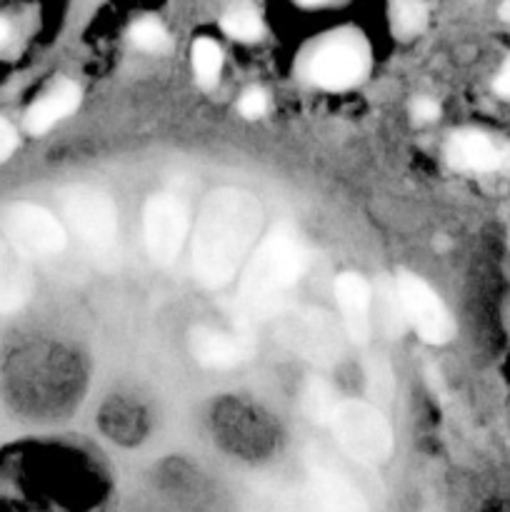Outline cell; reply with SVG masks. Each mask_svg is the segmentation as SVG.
Returning a JSON list of instances; mask_svg holds the SVG:
<instances>
[{
	"label": "cell",
	"mask_w": 510,
	"mask_h": 512,
	"mask_svg": "<svg viewBox=\"0 0 510 512\" xmlns=\"http://www.w3.org/2000/svg\"><path fill=\"white\" fill-rule=\"evenodd\" d=\"M263 208L245 190L223 188L208 195L195 228L193 268L208 288H223L258 238Z\"/></svg>",
	"instance_id": "6da1fadb"
},
{
	"label": "cell",
	"mask_w": 510,
	"mask_h": 512,
	"mask_svg": "<svg viewBox=\"0 0 510 512\" xmlns=\"http://www.w3.org/2000/svg\"><path fill=\"white\" fill-rule=\"evenodd\" d=\"M305 270V248L295 230L275 228L255 250L240 280L238 303L248 318H273Z\"/></svg>",
	"instance_id": "7a4b0ae2"
},
{
	"label": "cell",
	"mask_w": 510,
	"mask_h": 512,
	"mask_svg": "<svg viewBox=\"0 0 510 512\" xmlns=\"http://www.w3.org/2000/svg\"><path fill=\"white\" fill-rule=\"evenodd\" d=\"M340 448L360 463H383L393 453V430L378 408L358 400H340L330 415Z\"/></svg>",
	"instance_id": "3957f363"
},
{
	"label": "cell",
	"mask_w": 510,
	"mask_h": 512,
	"mask_svg": "<svg viewBox=\"0 0 510 512\" xmlns=\"http://www.w3.org/2000/svg\"><path fill=\"white\" fill-rule=\"evenodd\" d=\"M63 213L78 238L93 250H108L118 238V210L100 190L75 185L63 195Z\"/></svg>",
	"instance_id": "277c9868"
},
{
	"label": "cell",
	"mask_w": 510,
	"mask_h": 512,
	"mask_svg": "<svg viewBox=\"0 0 510 512\" xmlns=\"http://www.w3.org/2000/svg\"><path fill=\"white\" fill-rule=\"evenodd\" d=\"M3 235L25 258H45L65 248L63 225L33 203H15L5 210Z\"/></svg>",
	"instance_id": "5b68a950"
},
{
	"label": "cell",
	"mask_w": 510,
	"mask_h": 512,
	"mask_svg": "<svg viewBox=\"0 0 510 512\" xmlns=\"http://www.w3.org/2000/svg\"><path fill=\"white\" fill-rule=\"evenodd\" d=\"M398 293L400 313L415 328V333L430 345H443L453 338L455 325L450 318L448 308L443 300L430 290L428 283L418 278V275L403 273L395 285Z\"/></svg>",
	"instance_id": "8992f818"
},
{
	"label": "cell",
	"mask_w": 510,
	"mask_h": 512,
	"mask_svg": "<svg viewBox=\"0 0 510 512\" xmlns=\"http://www.w3.org/2000/svg\"><path fill=\"white\" fill-rule=\"evenodd\" d=\"M145 248L153 263L170 265L188 235V210L173 195H153L143 213Z\"/></svg>",
	"instance_id": "52a82bcc"
},
{
	"label": "cell",
	"mask_w": 510,
	"mask_h": 512,
	"mask_svg": "<svg viewBox=\"0 0 510 512\" xmlns=\"http://www.w3.org/2000/svg\"><path fill=\"white\" fill-rule=\"evenodd\" d=\"M368 70V53L358 40H333L310 60V80L320 88L345 90L358 83Z\"/></svg>",
	"instance_id": "ba28073f"
},
{
	"label": "cell",
	"mask_w": 510,
	"mask_h": 512,
	"mask_svg": "<svg viewBox=\"0 0 510 512\" xmlns=\"http://www.w3.org/2000/svg\"><path fill=\"white\" fill-rule=\"evenodd\" d=\"M305 512H368V505L348 478L318 468L305 485Z\"/></svg>",
	"instance_id": "9c48e42d"
},
{
	"label": "cell",
	"mask_w": 510,
	"mask_h": 512,
	"mask_svg": "<svg viewBox=\"0 0 510 512\" xmlns=\"http://www.w3.org/2000/svg\"><path fill=\"white\" fill-rule=\"evenodd\" d=\"M445 155L453 168L473 173H490L503 165V150L480 130H458L450 135Z\"/></svg>",
	"instance_id": "30bf717a"
},
{
	"label": "cell",
	"mask_w": 510,
	"mask_h": 512,
	"mask_svg": "<svg viewBox=\"0 0 510 512\" xmlns=\"http://www.w3.org/2000/svg\"><path fill=\"white\" fill-rule=\"evenodd\" d=\"M33 293V273L20 250L0 235V313H13L28 303Z\"/></svg>",
	"instance_id": "8fae6325"
},
{
	"label": "cell",
	"mask_w": 510,
	"mask_h": 512,
	"mask_svg": "<svg viewBox=\"0 0 510 512\" xmlns=\"http://www.w3.org/2000/svg\"><path fill=\"white\" fill-rule=\"evenodd\" d=\"M335 298H338L340 313H343L345 333L353 340L363 343L370 333V285L363 275L343 273L335 280Z\"/></svg>",
	"instance_id": "7c38bea8"
},
{
	"label": "cell",
	"mask_w": 510,
	"mask_h": 512,
	"mask_svg": "<svg viewBox=\"0 0 510 512\" xmlns=\"http://www.w3.org/2000/svg\"><path fill=\"white\" fill-rule=\"evenodd\" d=\"M190 350H193L195 360L208 368H230V365L240 363L248 358L250 348L245 345L243 338L230 333H220L213 328H198L190 335Z\"/></svg>",
	"instance_id": "4fadbf2b"
},
{
	"label": "cell",
	"mask_w": 510,
	"mask_h": 512,
	"mask_svg": "<svg viewBox=\"0 0 510 512\" xmlns=\"http://www.w3.org/2000/svg\"><path fill=\"white\" fill-rule=\"evenodd\" d=\"M285 338L290 340L298 353L308 355L310 360L330 358L333 353H338V343H335V333L328 323L320 320V315H298V318H288L283 330Z\"/></svg>",
	"instance_id": "5bb4252c"
},
{
	"label": "cell",
	"mask_w": 510,
	"mask_h": 512,
	"mask_svg": "<svg viewBox=\"0 0 510 512\" xmlns=\"http://www.w3.org/2000/svg\"><path fill=\"white\" fill-rule=\"evenodd\" d=\"M80 103V88L73 83H60L58 88H53L50 93H45L38 103H33V108L25 115V128L28 133L40 135L45 130L53 128L58 120H63L65 115L73 113Z\"/></svg>",
	"instance_id": "9a60e30c"
},
{
	"label": "cell",
	"mask_w": 510,
	"mask_h": 512,
	"mask_svg": "<svg viewBox=\"0 0 510 512\" xmlns=\"http://www.w3.org/2000/svg\"><path fill=\"white\" fill-rule=\"evenodd\" d=\"M390 20L400 38L418 35L428 23V8L423 0H390Z\"/></svg>",
	"instance_id": "2e32d148"
},
{
	"label": "cell",
	"mask_w": 510,
	"mask_h": 512,
	"mask_svg": "<svg viewBox=\"0 0 510 512\" xmlns=\"http://www.w3.org/2000/svg\"><path fill=\"white\" fill-rule=\"evenodd\" d=\"M193 68L200 85L218 83L220 68H223V50L215 40L198 38L193 45Z\"/></svg>",
	"instance_id": "e0dca14e"
},
{
	"label": "cell",
	"mask_w": 510,
	"mask_h": 512,
	"mask_svg": "<svg viewBox=\"0 0 510 512\" xmlns=\"http://www.w3.org/2000/svg\"><path fill=\"white\" fill-rule=\"evenodd\" d=\"M223 30L230 38L238 40H255L263 33V23L253 10H233L223 18Z\"/></svg>",
	"instance_id": "ac0fdd59"
},
{
	"label": "cell",
	"mask_w": 510,
	"mask_h": 512,
	"mask_svg": "<svg viewBox=\"0 0 510 512\" xmlns=\"http://www.w3.org/2000/svg\"><path fill=\"white\" fill-rule=\"evenodd\" d=\"M338 403V395H333V390L325 383H310L305 390V410L313 420H330Z\"/></svg>",
	"instance_id": "d6986e66"
},
{
	"label": "cell",
	"mask_w": 510,
	"mask_h": 512,
	"mask_svg": "<svg viewBox=\"0 0 510 512\" xmlns=\"http://www.w3.org/2000/svg\"><path fill=\"white\" fill-rule=\"evenodd\" d=\"M130 40L138 48L150 50V53L168 48V33H165V28L158 20H140V23H135L133 30H130Z\"/></svg>",
	"instance_id": "ffe728a7"
},
{
	"label": "cell",
	"mask_w": 510,
	"mask_h": 512,
	"mask_svg": "<svg viewBox=\"0 0 510 512\" xmlns=\"http://www.w3.org/2000/svg\"><path fill=\"white\" fill-rule=\"evenodd\" d=\"M238 110H240V115H245V118H260V115L268 110V98H265L263 90L253 88V90H248L243 98H240Z\"/></svg>",
	"instance_id": "44dd1931"
},
{
	"label": "cell",
	"mask_w": 510,
	"mask_h": 512,
	"mask_svg": "<svg viewBox=\"0 0 510 512\" xmlns=\"http://www.w3.org/2000/svg\"><path fill=\"white\" fill-rule=\"evenodd\" d=\"M15 145H18V135H15L13 125H10L8 120L0 118V163L13 155Z\"/></svg>",
	"instance_id": "7402d4cb"
},
{
	"label": "cell",
	"mask_w": 510,
	"mask_h": 512,
	"mask_svg": "<svg viewBox=\"0 0 510 512\" xmlns=\"http://www.w3.org/2000/svg\"><path fill=\"white\" fill-rule=\"evenodd\" d=\"M438 113H440V108H438V103H435V100L418 98L413 103V118L420 120V123H430V120L438 118Z\"/></svg>",
	"instance_id": "603a6c76"
},
{
	"label": "cell",
	"mask_w": 510,
	"mask_h": 512,
	"mask_svg": "<svg viewBox=\"0 0 510 512\" xmlns=\"http://www.w3.org/2000/svg\"><path fill=\"white\" fill-rule=\"evenodd\" d=\"M495 90H498L500 95H505V98H510V60L503 65L498 78H495Z\"/></svg>",
	"instance_id": "cb8c5ba5"
},
{
	"label": "cell",
	"mask_w": 510,
	"mask_h": 512,
	"mask_svg": "<svg viewBox=\"0 0 510 512\" xmlns=\"http://www.w3.org/2000/svg\"><path fill=\"white\" fill-rule=\"evenodd\" d=\"M8 35H10V25H8V20L0 18V45H3L5 40H8Z\"/></svg>",
	"instance_id": "d4e9b609"
},
{
	"label": "cell",
	"mask_w": 510,
	"mask_h": 512,
	"mask_svg": "<svg viewBox=\"0 0 510 512\" xmlns=\"http://www.w3.org/2000/svg\"><path fill=\"white\" fill-rule=\"evenodd\" d=\"M500 15H503L505 20H510V0H508V3H503V8H500Z\"/></svg>",
	"instance_id": "484cf974"
},
{
	"label": "cell",
	"mask_w": 510,
	"mask_h": 512,
	"mask_svg": "<svg viewBox=\"0 0 510 512\" xmlns=\"http://www.w3.org/2000/svg\"><path fill=\"white\" fill-rule=\"evenodd\" d=\"M300 5H320V3H325V0H298Z\"/></svg>",
	"instance_id": "4316f807"
}]
</instances>
